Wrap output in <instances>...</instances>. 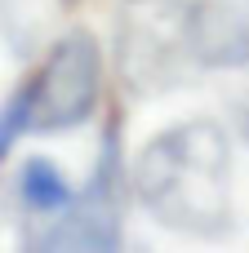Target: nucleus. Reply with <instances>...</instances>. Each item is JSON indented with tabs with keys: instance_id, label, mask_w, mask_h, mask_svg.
<instances>
[{
	"instance_id": "obj_1",
	"label": "nucleus",
	"mask_w": 249,
	"mask_h": 253,
	"mask_svg": "<svg viewBox=\"0 0 249 253\" xmlns=\"http://www.w3.org/2000/svg\"><path fill=\"white\" fill-rule=\"evenodd\" d=\"M138 205L169 231L214 240L232 227V142L214 120L156 133L134 165Z\"/></svg>"
},
{
	"instance_id": "obj_2",
	"label": "nucleus",
	"mask_w": 249,
	"mask_h": 253,
	"mask_svg": "<svg viewBox=\"0 0 249 253\" xmlns=\"http://www.w3.org/2000/svg\"><path fill=\"white\" fill-rule=\"evenodd\" d=\"M116 62L134 93L151 98L174 89L192 53V0H125L120 36H116Z\"/></svg>"
},
{
	"instance_id": "obj_3",
	"label": "nucleus",
	"mask_w": 249,
	"mask_h": 253,
	"mask_svg": "<svg viewBox=\"0 0 249 253\" xmlns=\"http://www.w3.org/2000/svg\"><path fill=\"white\" fill-rule=\"evenodd\" d=\"M31 102V133H62L85 125L102 98V49L89 31L53 36L36 76L22 80Z\"/></svg>"
},
{
	"instance_id": "obj_4",
	"label": "nucleus",
	"mask_w": 249,
	"mask_h": 253,
	"mask_svg": "<svg viewBox=\"0 0 249 253\" xmlns=\"http://www.w3.org/2000/svg\"><path fill=\"white\" fill-rule=\"evenodd\" d=\"M36 249L49 253H111L120 249V129L111 120L102 138L98 169L76 200L49 218L40 236H31Z\"/></svg>"
},
{
	"instance_id": "obj_5",
	"label": "nucleus",
	"mask_w": 249,
	"mask_h": 253,
	"mask_svg": "<svg viewBox=\"0 0 249 253\" xmlns=\"http://www.w3.org/2000/svg\"><path fill=\"white\" fill-rule=\"evenodd\" d=\"M196 67H249V0H192Z\"/></svg>"
},
{
	"instance_id": "obj_6",
	"label": "nucleus",
	"mask_w": 249,
	"mask_h": 253,
	"mask_svg": "<svg viewBox=\"0 0 249 253\" xmlns=\"http://www.w3.org/2000/svg\"><path fill=\"white\" fill-rule=\"evenodd\" d=\"M76 0H0V31L13 53H31L58 36Z\"/></svg>"
},
{
	"instance_id": "obj_7",
	"label": "nucleus",
	"mask_w": 249,
	"mask_h": 253,
	"mask_svg": "<svg viewBox=\"0 0 249 253\" xmlns=\"http://www.w3.org/2000/svg\"><path fill=\"white\" fill-rule=\"evenodd\" d=\"M18 196H22V205H27L31 213H40V218H53V213H62V209L76 200V191L67 187L62 169H58L53 160H45V156H31V160L22 165Z\"/></svg>"
},
{
	"instance_id": "obj_8",
	"label": "nucleus",
	"mask_w": 249,
	"mask_h": 253,
	"mask_svg": "<svg viewBox=\"0 0 249 253\" xmlns=\"http://www.w3.org/2000/svg\"><path fill=\"white\" fill-rule=\"evenodd\" d=\"M22 133H31V102H27V89L18 84V89L0 102V165L9 160L13 142H18Z\"/></svg>"
},
{
	"instance_id": "obj_9",
	"label": "nucleus",
	"mask_w": 249,
	"mask_h": 253,
	"mask_svg": "<svg viewBox=\"0 0 249 253\" xmlns=\"http://www.w3.org/2000/svg\"><path fill=\"white\" fill-rule=\"evenodd\" d=\"M236 129H241V138L249 142V98L241 102V107H236Z\"/></svg>"
}]
</instances>
